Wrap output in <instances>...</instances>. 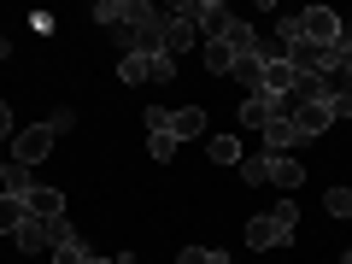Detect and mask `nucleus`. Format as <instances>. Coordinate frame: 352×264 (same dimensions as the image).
I'll return each instance as SVG.
<instances>
[{
    "instance_id": "20",
    "label": "nucleus",
    "mask_w": 352,
    "mask_h": 264,
    "mask_svg": "<svg viewBox=\"0 0 352 264\" xmlns=\"http://www.w3.org/2000/svg\"><path fill=\"white\" fill-rule=\"evenodd\" d=\"M206 153H212L217 164H241V141L235 135H206Z\"/></svg>"
},
{
    "instance_id": "19",
    "label": "nucleus",
    "mask_w": 352,
    "mask_h": 264,
    "mask_svg": "<svg viewBox=\"0 0 352 264\" xmlns=\"http://www.w3.org/2000/svg\"><path fill=\"white\" fill-rule=\"evenodd\" d=\"M76 241H82V235H76L71 217H47V252L53 247H76Z\"/></svg>"
},
{
    "instance_id": "29",
    "label": "nucleus",
    "mask_w": 352,
    "mask_h": 264,
    "mask_svg": "<svg viewBox=\"0 0 352 264\" xmlns=\"http://www.w3.org/2000/svg\"><path fill=\"white\" fill-rule=\"evenodd\" d=\"M88 258V247L76 241V247H53V264H82Z\"/></svg>"
},
{
    "instance_id": "14",
    "label": "nucleus",
    "mask_w": 352,
    "mask_h": 264,
    "mask_svg": "<svg viewBox=\"0 0 352 264\" xmlns=\"http://www.w3.org/2000/svg\"><path fill=\"white\" fill-rule=\"evenodd\" d=\"M288 147H300L294 118H270V124H264V153H288Z\"/></svg>"
},
{
    "instance_id": "35",
    "label": "nucleus",
    "mask_w": 352,
    "mask_h": 264,
    "mask_svg": "<svg viewBox=\"0 0 352 264\" xmlns=\"http://www.w3.org/2000/svg\"><path fill=\"white\" fill-rule=\"evenodd\" d=\"M12 135H18V124H12V106L0 100V141H12Z\"/></svg>"
},
{
    "instance_id": "16",
    "label": "nucleus",
    "mask_w": 352,
    "mask_h": 264,
    "mask_svg": "<svg viewBox=\"0 0 352 264\" xmlns=\"http://www.w3.org/2000/svg\"><path fill=\"white\" fill-rule=\"evenodd\" d=\"M12 241H18V252H47V217H24Z\"/></svg>"
},
{
    "instance_id": "5",
    "label": "nucleus",
    "mask_w": 352,
    "mask_h": 264,
    "mask_svg": "<svg viewBox=\"0 0 352 264\" xmlns=\"http://www.w3.org/2000/svg\"><path fill=\"white\" fill-rule=\"evenodd\" d=\"M294 82H300V71H294L282 53H264V82H258V94H270V100H288Z\"/></svg>"
},
{
    "instance_id": "13",
    "label": "nucleus",
    "mask_w": 352,
    "mask_h": 264,
    "mask_svg": "<svg viewBox=\"0 0 352 264\" xmlns=\"http://www.w3.org/2000/svg\"><path fill=\"white\" fill-rule=\"evenodd\" d=\"M129 53H141V59H159V53H164V12L153 18V24H141V30H135Z\"/></svg>"
},
{
    "instance_id": "17",
    "label": "nucleus",
    "mask_w": 352,
    "mask_h": 264,
    "mask_svg": "<svg viewBox=\"0 0 352 264\" xmlns=\"http://www.w3.org/2000/svg\"><path fill=\"white\" fill-rule=\"evenodd\" d=\"M229 53H235V59H252V53H264V36L235 18V30H229Z\"/></svg>"
},
{
    "instance_id": "31",
    "label": "nucleus",
    "mask_w": 352,
    "mask_h": 264,
    "mask_svg": "<svg viewBox=\"0 0 352 264\" xmlns=\"http://www.w3.org/2000/svg\"><path fill=\"white\" fill-rule=\"evenodd\" d=\"M329 112H335V118H352V94H346V88H335V94H329Z\"/></svg>"
},
{
    "instance_id": "3",
    "label": "nucleus",
    "mask_w": 352,
    "mask_h": 264,
    "mask_svg": "<svg viewBox=\"0 0 352 264\" xmlns=\"http://www.w3.org/2000/svg\"><path fill=\"white\" fill-rule=\"evenodd\" d=\"M300 36L311 41V47H335V41L346 36V24H340V12H329V6H305L300 12Z\"/></svg>"
},
{
    "instance_id": "25",
    "label": "nucleus",
    "mask_w": 352,
    "mask_h": 264,
    "mask_svg": "<svg viewBox=\"0 0 352 264\" xmlns=\"http://www.w3.org/2000/svg\"><path fill=\"white\" fill-rule=\"evenodd\" d=\"M329 71H335V76H346V71H352V36H340L335 47H329Z\"/></svg>"
},
{
    "instance_id": "10",
    "label": "nucleus",
    "mask_w": 352,
    "mask_h": 264,
    "mask_svg": "<svg viewBox=\"0 0 352 264\" xmlns=\"http://www.w3.org/2000/svg\"><path fill=\"white\" fill-rule=\"evenodd\" d=\"M270 182L294 194V188H300V182H305V164L294 159V153H270Z\"/></svg>"
},
{
    "instance_id": "28",
    "label": "nucleus",
    "mask_w": 352,
    "mask_h": 264,
    "mask_svg": "<svg viewBox=\"0 0 352 264\" xmlns=\"http://www.w3.org/2000/svg\"><path fill=\"white\" fill-rule=\"evenodd\" d=\"M47 129H53V135H71V129H76V112H65V106H59V112L47 118Z\"/></svg>"
},
{
    "instance_id": "15",
    "label": "nucleus",
    "mask_w": 352,
    "mask_h": 264,
    "mask_svg": "<svg viewBox=\"0 0 352 264\" xmlns=\"http://www.w3.org/2000/svg\"><path fill=\"white\" fill-rule=\"evenodd\" d=\"M24 217H65V194L59 188H30Z\"/></svg>"
},
{
    "instance_id": "36",
    "label": "nucleus",
    "mask_w": 352,
    "mask_h": 264,
    "mask_svg": "<svg viewBox=\"0 0 352 264\" xmlns=\"http://www.w3.org/2000/svg\"><path fill=\"white\" fill-rule=\"evenodd\" d=\"M82 264H118V258H100V252H88V258Z\"/></svg>"
},
{
    "instance_id": "41",
    "label": "nucleus",
    "mask_w": 352,
    "mask_h": 264,
    "mask_svg": "<svg viewBox=\"0 0 352 264\" xmlns=\"http://www.w3.org/2000/svg\"><path fill=\"white\" fill-rule=\"evenodd\" d=\"M0 170H6V159H0Z\"/></svg>"
},
{
    "instance_id": "11",
    "label": "nucleus",
    "mask_w": 352,
    "mask_h": 264,
    "mask_svg": "<svg viewBox=\"0 0 352 264\" xmlns=\"http://www.w3.org/2000/svg\"><path fill=\"white\" fill-rule=\"evenodd\" d=\"M170 135H176V141H206V112H200V106L170 112Z\"/></svg>"
},
{
    "instance_id": "33",
    "label": "nucleus",
    "mask_w": 352,
    "mask_h": 264,
    "mask_svg": "<svg viewBox=\"0 0 352 264\" xmlns=\"http://www.w3.org/2000/svg\"><path fill=\"white\" fill-rule=\"evenodd\" d=\"M270 217H276L282 229H294V223H300V206H294V200H282V206H276V212H270Z\"/></svg>"
},
{
    "instance_id": "23",
    "label": "nucleus",
    "mask_w": 352,
    "mask_h": 264,
    "mask_svg": "<svg viewBox=\"0 0 352 264\" xmlns=\"http://www.w3.org/2000/svg\"><path fill=\"white\" fill-rule=\"evenodd\" d=\"M118 76H124V82H153V59H141V53H124Z\"/></svg>"
},
{
    "instance_id": "40",
    "label": "nucleus",
    "mask_w": 352,
    "mask_h": 264,
    "mask_svg": "<svg viewBox=\"0 0 352 264\" xmlns=\"http://www.w3.org/2000/svg\"><path fill=\"white\" fill-rule=\"evenodd\" d=\"M340 264H352V252H340Z\"/></svg>"
},
{
    "instance_id": "34",
    "label": "nucleus",
    "mask_w": 352,
    "mask_h": 264,
    "mask_svg": "<svg viewBox=\"0 0 352 264\" xmlns=\"http://www.w3.org/2000/svg\"><path fill=\"white\" fill-rule=\"evenodd\" d=\"M176 264H212V247H182V252H176Z\"/></svg>"
},
{
    "instance_id": "6",
    "label": "nucleus",
    "mask_w": 352,
    "mask_h": 264,
    "mask_svg": "<svg viewBox=\"0 0 352 264\" xmlns=\"http://www.w3.org/2000/svg\"><path fill=\"white\" fill-rule=\"evenodd\" d=\"M282 59L294 65L300 76H329V47H311V41H288Z\"/></svg>"
},
{
    "instance_id": "38",
    "label": "nucleus",
    "mask_w": 352,
    "mask_h": 264,
    "mask_svg": "<svg viewBox=\"0 0 352 264\" xmlns=\"http://www.w3.org/2000/svg\"><path fill=\"white\" fill-rule=\"evenodd\" d=\"M335 82H340V88H346V94H352V71H346V76H335Z\"/></svg>"
},
{
    "instance_id": "30",
    "label": "nucleus",
    "mask_w": 352,
    "mask_h": 264,
    "mask_svg": "<svg viewBox=\"0 0 352 264\" xmlns=\"http://www.w3.org/2000/svg\"><path fill=\"white\" fill-rule=\"evenodd\" d=\"M170 76H176V59H170V53H159V59H153V82H170Z\"/></svg>"
},
{
    "instance_id": "7",
    "label": "nucleus",
    "mask_w": 352,
    "mask_h": 264,
    "mask_svg": "<svg viewBox=\"0 0 352 264\" xmlns=\"http://www.w3.org/2000/svg\"><path fill=\"white\" fill-rule=\"evenodd\" d=\"M288 241H294V229H282L276 217H252L247 223V247L252 252H276V247H288Z\"/></svg>"
},
{
    "instance_id": "39",
    "label": "nucleus",
    "mask_w": 352,
    "mask_h": 264,
    "mask_svg": "<svg viewBox=\"0 0 352 264\" xmlns=\"http://www.w3.org/2000/svg\"><path fill=\"white\" fill-rule=\"evenodd\" d=\"M212 264H229V258H223V252H212Z\"/></svg>"
},
{
    "instance_id": "4",
    "label": "nucleus",
    "mask_w": 352,
    "mask_h": 264,
    "mask_svg": "<svg viewBox=\"0 0 352 264\" xmlns=\"http://www.w3.org/2000/svg\"><path fill=\"white\" fill-rule=\"evenodd\" d=\"M53 141H59V135H53L47 124H30V129H18V135H12V159L36 170V164H41V159L53 153Z\"/></svg>"
},
{
    "instance_id": "18",
    "label": "nucleus",
    "mask_w": 352,
    "mask_h": 264,
    "mask_svg": "<svg viewBox=\"0 0 352 264\" xmlns=\"http://www.w3.org/2000/svg\"><path fill=\"white\" fill-rule=\"evenodd\" d=\"M229 76H235L247 94H258V82H264V53H252V59H235V71H229Z\"/></svg>"
},
{
    "instance_id": "1",
    "label": "nucleus",
    "mask_w": 352,
    "mask_h": 264,
    "mask_svg": "<svg viewBox=\"0 0 352 264\" xmlns=\"http://www.w3.org/2000/svg\"><path fill=\"white\" fill-rule=\"evenodd\" d=\"M176 18H188L206 41H229V30H235V12H229L223 0H182Z\"/></svg>"
},
{
    "instance_id": "24",
    "label": "nucleus",
    "mask_w": 352,
    "mask_h": 264,
    "mask_svg": "<svg viewBox=\"0 0 352 264\" xmlns=\"http://www.w3.org/2000/svg\"><path fill=\"white\" fill-rule=\"evenodd\" d=\"M18 223H24V200L0 194V235H18Z\"/></svg>"
},
{
    "instance_id": "9",
    "label": "nucleus",
    "mask_w": 352,
    "mask_h": 264,
    "mask_svg": "<svg viewBox=\"0 0 352 264\" xmlns=\"http://www.w3.org/2000/svg\"><path fill=\"white\" fill-rule=\"evenodd\" d=\"M30 188H36V170L18 159H6V170H0V194H12V200H30Z\"/></svg>"
},
{
    "instance_id": "27",
    "label": "nucleus",
    "mask_w": 352,
    "mask_h": 264,
    "mask_svg": "<svg viewBox=\"0 0 352 264\" xmlns=\"http://www.w3.org/2000/svg\"><path fill=\"white\" fill-rule=\"evenodd\" d=\"M323 206H329L335 217H352V188H329V194H323Z\"/></svg>"
},
{
    "instance_id": "12",
    "label": "nucleus",
    "mask_w": 352,
    "mask_h": 264,
    "mask_svg": "<svg viewBox=\"0 0 352 264\" xmlns=\"http://www.w3.org/2000/svg\"><path fill=\"white\" fill-rule=\"evenodd\" d=\"M329 124H335V112H329V106H300V112H294V129H300V141H317Z\"/></svg>"
},
{
    "instance_id": "37",
    "label": "nucleus",
    "mask_w": 352,
    "mask_h": 264,
    "mask_svg": "<svg viewBox=\"0 0 352 264\" xmlns=\"http://www.w3.org/2000/svg\"><path fill=\"white\" fill-rule=\"evenodd\" d=\"M0 59H12V41H6V36H0Z\"/></svg>"
},
{
    "instance_id": "26",
    "label": "nucleus",
    "mask_w": 352,
    "mask_h": 264,
    "mask_svg": "<svg viewBox=\"0 0 352 264\" xmlns=\"http://www.w3.org/2000/svg\"><path fill=\"white\" fill-rule=\"evenodd\" d=\"M147 153H153V159H176V135H170V129H153V135H147Z\"/></svg>"
},
{
    "instance_id": "22",
    "label": "nucleus",
    "mask_w": 352,
    "mask_h": 264,
    "mask_svg": "<svg viewBox=\"0 0 352 264\" xmlns=\"http://www.w3.org/2000/svg\"><path fill=\"white\" fill-rule=\"evenodd\" d=\"M206 71H217V76L235 71V53H229V41H206Z\"/></svg>"
},
{
    "instance_id": "21",
    "label": "nucleus",
    "mask_w": 352,
    "mask_h": 264,
    "mask_svg": "<svg viewBox=\"0 0 352 264\" xmlns=\"http://www.w3.org/2000/svg\"><path fill=\"white\" fill-rule=\"evenodd\" d=\"M241 182H247V188H264V182H270V153H258V159H241Z\"/></svg>"
},
{
    "instance_id": "2",
    "label": "nucleus",
    "mask_w": 352,
    "mask_h": 264,
    "mask_svg": "<svg viewBox=\"0 0 352 264\" xmlns=\"http://www.w3.org/2000/svg\"><path fill=\"white\" fill-rule=\"evenodd\" d=\"M94 18H100L106 30H141V24L159 18V6H153V0H100Z\"/></svg>"
},
{
    "instance_id": "8",
    "label": "nucleus",
    "mask_w": 352,
    "mask_h": 264,
    "mask_svg": "<svg viewBox=\"0 0 352 264\" xmlns=\"http://www.w3.org/2000/svg\"><path fill=\"white\" fill-rule=\"evenodd\" d=\"M194 41H200V30H194L188 18H176V12H164V53H170V59H176V53H188Z\"/></svg>"
},
{
    "instance_id": "32",
    "label": "nucleus",
    "mask_w": 352,
    "mask_h": 264,
    "mask_svg": "<svg viewBox=\"0 0 352 264\" xmlns=\"http://www.w3.org/2000/svg\"><path fill=\"white\" fill-rule=\"evenodd\" d=\"M153 129H170V106H147V135Z\"/></svg>"
}]
</instances>
